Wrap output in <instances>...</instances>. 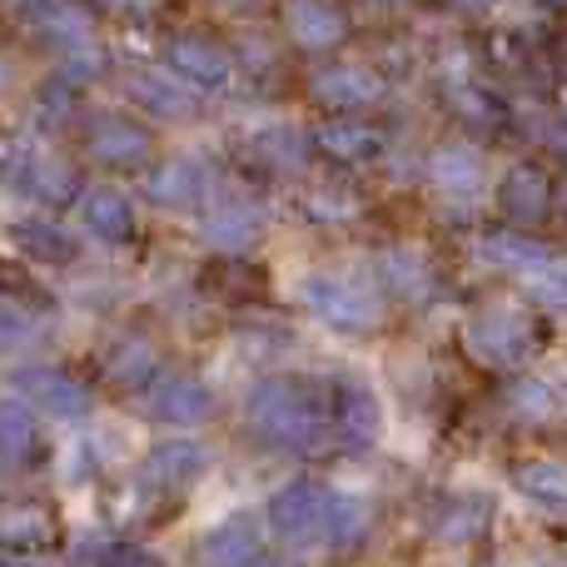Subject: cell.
<instances>
[{
	"label": "cell",
	"mask_w": 567,
	"mask_h": 567,
	"mask_svg": "<svg viewBox=\"0 0 567 567\" xmlns=\"http://www.w3.org/2000/svg\"><path fill=\"white\" fill-rule=\"evenodd\" d=\"M249 433L269 449H309L329 429V389L309 379H265L245 403Z\"/></svg>",
	"instance_id": "cell-1"
},
{
	"label": "cell",
	"mask_w": 567,
	"mask_h": 567,
	"mask_svg": "<svg viewBox=\"0 0 567 567\" xmlns=\"http://www.w3.org/2000/svg\"><path fill=\"white\" fill-rule=\"evenodd\" d=\"M333 508H339V488L319 478H299L284 483L269 498V523L279 538L299 543V548H323V543H333Z\"/></svg>",
	"instance_id": "cell-2"
},
{
	"label": "cell",
	"mask_w": 567,
	"mask_h": 567,
	"mask_svg": "<svg viewBox=\"0 0 567 567\" xmlns=\"http://www.w3.org/2000/svg\"><path fill=\"white\" fill-rule=\"evenodd\" d=\"M463 349L468 359L488 363V369H523L538 349V329L523 309H508V303H493V309L473 313L463 323Z\"/></svg>",
	"instance_id": "cell-3"
},
{
	"label": "cell",
	"mask_w": 567,
	"mask_h": 567,
	"mask_svg": "<svg viewBox=\"0 0 567 567\" xmlns=\"http://www.w3.org/2000/svg\"><path fill=\"white\" fill-rule=\"evenodd\" d=\"M303 309L319 323H329L333 333H373L383 323V303L379 293H369L363 284L339 279V275H313L299 284Z\"/></svg>",
	"instance_id": "cell-4"
},
{
	"label": "cell",
	"mask_w": 567,
	"mask_h": 567,
	"mask_svg": "<svg viewBox=\"0 0 567 567\" xmlns=\"http://www.w3.org/2000/svg\"><path fill=\"white\" fill-rule=\"evenodd\" d=\"M16 393L35 413H50V419H85L90 403H95L75 373L50 369V363H30V369H20L16 373Z\"/></svg>",
	"instance_id": "cell-5"
},
{
	"label": "cell",
	"mask_w": 567,
	"mask_h": 567,
	"mask_svg": "<svg viewBox=\"0 0 567 567\" xmlns=\"http://www.w3.org/2000/svg\"><path fill=\"white\" fill-rule=\"evenodd\" d=\"M329 429L339 433V439H349V443H373L379 439V429H383V403H379V393L369 389L363 379H333L329 383Z\"/></svg>",
	"instance_id": "cell-6"
},
{
	"label": "cell",
	"mask_w": 567,
	"mask_h": 567,
	"mask_svg": "<svg viewBox=\"0 0 567 567\" xmlns=\"http://www.w3.org/2000/svg\"><path fill=\"white\" fill-rule=\"evenodd\" d=\"M209 453L205 443L195 439H169V443H155L145 458V468H140V478H145L150 493H165V498H175V493H185L189 483L205 473Z\"/></svg>",
	"instance_id": "cell-7"
},
{
	"label": "cell",
	"mask_w": 567,
	"mask_h": 567,
	"mask_svg": "<svg viewBox=\"0 0 567 567\" xmlns=\"http://www.w3.org/2000/svg\"><path fill=\"white\" fill-rule=\"evenodd\" d=\"M145 409L165 423H179V429H195V423H209L219 409L215 389L199 379H155L145 393Z\"/></svg>",
	"instance_id": "cell-8"
},
{
	"label": "cell",
	"mask_w": 567,
	"mask_h": 567,
	"mask_svg": "<svg viewBox=\"0 0 567 567\" xmlns=\"http://www.w3.org/2000/svg\"><path fill=\"white\" fill-rule=\"evenodd\" d=\"M265 558V528H259L249 513H235V518L215 523L199 543V563L205 567H249Z\"/></svg>",
	"instance_id": "cell-9"
},
{
	"label": "cell",
	"mask_w": 567,
	"mask_h": 567,
	"mask_svg": "<svg viewBox=\"0 0 567 567\" xmlns=\"http://www.w3.org/2000/svg\"><path fill=\"white\" fill-rule=\"evenodd\" d=\"M259 235H265V209L249 205V199H225V205L205 219V239L229 259L255 249Z\"/></svg>",
	"instance_id": "cell-10"
},
{
	"label": "cell",
	"mask_w": 567,
	"mask_h": 567,
	"mask_svg": "<svg viewBox=\"0 0 567 567\" xmlns=\"http://www.w3.org/2000/svg\"><path fill=\"white\" fill-rule=\"evenodd\" d=\"M205 185H209V175L199 159H165V165L150 169L145 195H150V205H159V209H189L205 199Z\"/></svg>",
	"instance_id": "cell-11"
},
{
	"label": "cell",
	"mask_w": 567,
	"mask_h": 567,
	"mask_svg": "<svg viewBox=\"0 0 567 567\" xmlns=\"http://www.w3.org/2000/svg\"><path fill=\"white\" fill-rule=\"evenodd\" d=\"M55 533V513L40 503H0V553H40Z\"/></svg>",
	"instance_id": "cell-12"
},
{
	"label": "cell",
	"mask_w": 567,
	"mask_h": 567,
	"mask_svg": "<svg viewBox=\"0 0 567 567\" xmlns=\"http://www.w3.org/2000/svg\"><path fill=\"white\" fill-rule=\"evenodd\" d=\"M80 225H85V235L105 239V245H125L135 235V209H130V199L120 189L100 185L80 195Z\"/></svg>",
	"instance_id": "cell-13"
},
{
	"label": "cell",
	"mask_w": 567,
	"mask_h": 567,
	"mask_svg": "<svg viewBox=\"0 0 567 567\" xmlns=\"http://www.w3.org/2000/svg\"><path fill=\"white\" fill-rule=\"evenodd\" d=\"M40 453V419L25 399H0V463L30 468Z\"/></svg>",
	"instance_id": "cell-14"
},
{
	"label": "cell",
	"mask_w": 567,
	"mask_h": 567,
	"mask_svg": "<svg viewBox=\"0 0 567 567\" xmlns=\"http://www.w3.org/2000/svg\"><path fill=\"white\" fill-rule=\"evenodd\" d=\"M90 155L110 169H140L150 159V130L130 125V120H105L90 130Z\"/></svg>",
	"instance_id": "cell-15"
},
{
	"label": "cell",
	"mask_w": 567,
	"mask_h": 567,
	"mask_svg": "<svg viewBox=\"0 0 567 567\" xmlns=\"http://www.w3.org/2000/svg\"><path fill=\"white\" fill-rule=\"evenodd\" d=\"M16 189L35 195L40 205L60 209V205H70V199L80 195V179H75V169H70L65 159H55V155H35V150H30L25 169L16 175Z\"/></svg>",
	"instance_id": "cell-16"
},
{
	"label": "cell",
	"mask_w": 567,
	"mask_h": 567,
	"mask_svg": "<svg viewBox=\"0 0 567 567\" xmlns=\"http://www.w3.org/2000/svg\"><path fill=\"white\" fill-rule=\"evenodd\" d=\"M493 523V503L483 498V493H468V498H449L439 508V518H433V538L443 543V548H458V543H473L483 538Z\"/></svg>",
	"instance_id": "cell-17"
},
{
	"label": "cell",
	"mask_w": 567,
	"mask_h": 567,
	"mask_svg": "<svg viewBox=\"0 0 567 567\" xmlns=\"http://www.w3.org/2000/svg\"><path fill=\"white\" fill-rule=\"evenodd\" d=\"M548 205H553L548 179H543L533 165H518L508 179H503V215H508V225H518V229L538 225V219L548 215Z\"/></svg>",
	"instance_id": "cell-18"
},
{
	"label": "cell",
	"mask_w": 567,
	"mask_h": 567,
	"mask_svg": "<svg viewBox=\"0 0 567 567\" xmlns=\"http://www.w3.org/2000/svg\"><path fill=\"white\" fill-rule=\"evenodd\" d=\"M379 279H383V293H393V299H403V303H419L433 293L429 259H419L413 249H389V255H379Z\"/></svg>",
	"instance_id": "cell-19"
},
{
	"label": "cell",
	"mask_w": 567,
	"mask_h": 567,
	"mask_svg": "<svg viewBox=\"0 0 567 567\" xmlns=\"http://www.w3.org/2000/svg\"><path fill=\"white\" fill-rule=\"evenodd\" d=\"M313 145H319L329 159H339V165H359V159L379 155L383 135L379 130H369V125H359V120H333V125L313 130Z\"/></svg>",
	"instance_id": "cell-20"
},
{
	"label": "cell",
	"mask_w": 567,
	"mask_h": 567,
	"mask_svg": "<svg viewBox=\"0 0 567 567\" xmlns=\"http://www.w3.org/2000/svg\"><path fill=\"white\" fill-rule=\"evenodd\" d=\"M175 70L189 80V85L215 90V85H225L235 65H229V55L219 45H209V40H179L175 45Z\"/></svg>",
	"instance_id": "cell-21"
},
{
	"label": "cell",
	"mask_w": 567,
	"mask_h": 567,
	"mask_svg": "<svg viewBox=\"0 0 567 567\" xmlns=\"http://www.w3.org/2000/svg\"><path fill=\"white\" fill-rule=\"evenodd\" d=\"M513 488L528 503H538V508L567 513V468L563 463H523V468L513 473Z\"/></svg>",
	"instance_id": "cell-22"
},
{
	"label": "cell",
	"mask_w": 567,
	"mask_h": 567,
	"mask_svg": "<svg viewBox=\"0 0 567 567\" xmlns=\"http://www.w3.org/2000/svg\"><path fill=\"white\" fill-rule=\"evenodd\" d=\"M483 255H488L498 269H513V275H528V269H538V265H553L548 249H543L538 239H528L523 229H503V235H488V239H483Z\"/></svg>",
	"instance_id": "cell-23"
},
{
	"label": "cell",
	"mask_w": 567,
	"mask_h": 567,
	"mask_svg": "<svg viewBox=\"0 0 567 567\" xmlns=\"http://www.w3.org/2000/svg\"><path fill=\"white\" fill-rule=\"evenodd\" d=\"M433 185L449 189V195H473L483 185V159L468 145H453L433 155Z\"/></svg>",
	"instance_id": "cell-24"
},
{
	"label": "cell",
	"mask_w": 567,
	"mask_h": 567,
	"mask_svg": "<svg viewBox=\"0 0 567 567\" xmlns=\"http://www.w3.org/2000/svg\"><path fill=\"white\" fill-rule=\"evenodd\" d=\"M313 90H319L329 105H369V100L379 95V80L359 65H339V70H323V75L313 80Z\"/></svg>",
	"instance_id": "cell-25"
},
{
	"label": "cell",
	"mask_w": 567,
	"mask_h": 567,
	"mask_svg": "<svg viewBox=\"0 0 567 567\" xmlns=\"http://www.w3.org/2000/svg\"><path fill=\"white\" fill-rule=\"evenodd\" d=\"M110 379H120L125 389H150V383L159 379L155 349H150V343H140V339L120 343V349L110 353Z\"/></svg>",
	"instance_id": "cell-26"
},
{
	"label": "cell",
	"mask_w": 567,
	"mask_h": 567,
	"mask_svg": "<svg viewBox=\"0 0 567 567\" xmlns=\"http://www.w3.org/2000/svg\"><path fill=\"white\" fill-rule=\"evenodd\" d=\"M339 35H343V20L333 16L329 6L309 0V6L293 10V40H299V45H309V50H329V45H339Z\"/></svg>",
	"instance_id": "cell-27"
},
{
	"label": "cell",
	"mask_w": 567,
	"mask_h": 567,
	"mask_svg": "<svg viewBox=\"0 0 567 567\" xmlns=\"http://www.w3.org/2000/svg\"><path fill=\"white\" fill-rule=\"evenodd\" d=\"M16 245L25 249L35 265H65V259H75V245H70L55 225H16Z\"/></svg>",
	"instance_id": "cell-28"
},
{
	"label": "cell",
	"mask_w": 567,
	"mask_h": 567,
	"mask_svg": "<svg viewBox=\"0 0 567 567\" xmlns=\"http://www.w3.org/2000/svg\"><path fill=\"white\" fill-rule=\"evenodd\" d=\"M518 279H523V289L543 303V309L567 313V265L553 259V265H538V269H528V275H518Z\"/></svg>",
	"instance_id": "cell-29"
},
{
	"label": "cell",
	"mask_w": 567,
	"mask_h": 567,
	"mask_svg": "<svg viewBox=\"0 0 567 567\" xmlns=\"http://www.w3.org/2000/svg\"><path fill=\"white\" fill-rule=\"evenodd\" d=\"M135 95L145 100L155 115H169V120H179V115H189V110H195V100H189L185 90L169 85V80H159V75H140L135 80Z\"/></svg>",
	"instance_id": "cell-30"
},
{
	"label": "cell",
	"mask_w": 567,
	"mask_h": 567,
	"mask_svg": "<svg viewBox=\"0 0 567 567\" xmlns=\"http://www.w3.org/2000/svg\"><path fill=\"white\" fill-rule=\"evenodd\" d=\"M30 339H35V319H30V309L0 299V353L20 349V343H30Z\"/></svg>",
	"instance_id": "cell-31"
},
{
	"label": "cell",
	"mask_w": 567,
	"mask_h": 567,
	"mask_svg": "<svg viewBox=\"0 0 567 567\" xmlns=\"http://www.w3.org/2000/svg\"><path fill=\"white\" fill-rule=\"evenodd\" d=\"M508 403H513L518 413H528V419H548V413H553V393H548V383H518Z\"/></svg>",
	"instance_id": "cell-32"
},
{
	"label": "cell",
	"mask_w": 567,
	"mask_h": 567,
	"mask_svg": "<svg viewBox=\"0 0 567 567\" xmlns=\"http://www.w3.org/2000/svg\"><path fill=\"white\" fill-rule=\"evenodd\" d=\"M249 567H293V563H284V558H275V563H265V558H259V563H249Z\"/></svg>",
	"instance_id": "cell-33"
},
{
	"label": "cell",
	"mask_w": 567,
	"mask_h": 567,
	"mask_svg": "<svg viewBox=\"0 0 567 567\" xmlns=\"http://www.w3.org/2000/svg\"><path fill=\"white\" fill-rule=\"evenodd\" d=\"M558 150H563V155H567V130H563V135H558Z\"/></svg>",
	"instance_id": "cell-34"
},
{
	"label": "cell",
	"mask_w": 567,
	"mask_h": 567,
	"mask_svg": "<svg viewBox=\"0 0 567 567\" xmlns=\"http://www.w3.org/2000/svg\"><path fill=\"white\" fill-rule=\"evenodd\" d=\"M563 215H567V189H563Z\"/></svg>",
	"instance_id": "cell-35"
},
{
	"label": "cell",
	"mask_w": 567,
	"mask_h": 567,
	"mask_svg": "<svg viewBox=\"0 0 567 567\" xmlns=\"http://www.w3.org/2000/svg\"><path fill=\"white\" fill-rule=\"evenodd\" d=\"M140 567H145V563H140Z\"/></svg>",
	"instance_id": "cell-36"
}]
</instances>
